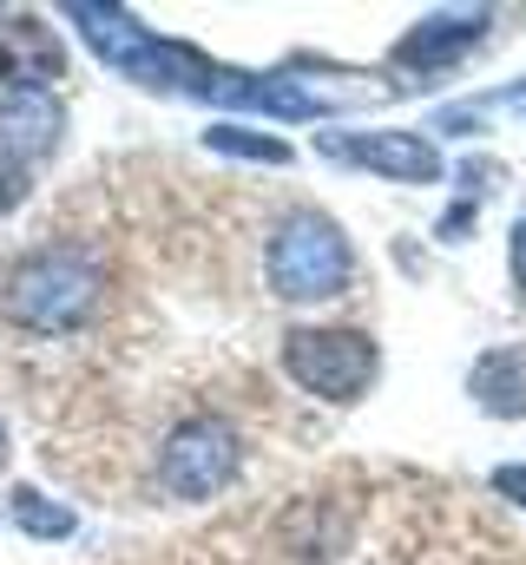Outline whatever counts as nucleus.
Returning <instances> with one entry per match:
<instances>
[{
  "label": "nucleus",
  "mask_w": 526,
  "mask_h": 565,
  "mask_svg": "<svg viewBox=\"0 0 526 565\" xmlns=\"http://www.w3.org/2000/svg\"><path fill=\"white\" fill-rule=\"evenodd\" d=\"M66 20L86 33V46L106 60V66H119L126 79L138 86H151V93H211V79H218V66L198 53V46H185V40H158L151 26H138L126 7H106V0H73L66 7Z\"/></svg>",
  "instance_id": "obj_1"
},
{
  "label": "nucleus",
  "mask_w": 526,
  "mask_h": 565,
  "mask_svg": "<svg viewBox=\"0 0 526 565\" xmlns=\"http://www.w3.org/2000/svg\"><path fill=\"white\" fill-rule=\"evenodd\" d=\"M0 309L20 322V329H40V335H66L80 329L93 309H99V264L73 244H46V250H27L7 289H0Z\"/></svg>",
  "instance_id": "obj_2"
},
{
  "label": "nucleus",
  "mask_w": 526,
  "mask_h": 565,
  "mask_svg": "<svg viewBox=\"0 0 526 565\" xmlns=\"http://www.w3.org/2000/svg\"><path fill=\"white\" fill-rule=\"evenodd\" d=\"M263 277L283 302H329L356 277V250L329 211H290L263 244Z\"/></svg>",
  "instance_id": "obj_3"
},
{
  "label": "nucleus",
  "mask_w": 526,
  "mask_h": 565,
  "mask_svg": "<svg viewBox=\"0 0 526 565\" xmlns=\"http://www.w3.org/2000/svg\"><path fill=\"white\" fill-rule=\"evenodd\" d=\"M283 369L296 388L323 395V402H356L369 395L382 355L362 329H290L283 335Z\"/></svg>",
  "instance_id": "obj_4"
},
{
  "label": "nucleus",
  "mask_w": 526,
  "mask_h": 565,
  "mask_svg": "<svg viewBox=\"0 0 526 565\" xmlns=\"http://www.w3.org/2000/svg\"><path fill=\"white\" fill-rule=\"evenodd\" d=\"M238 467H244V434L224 422V415H191V422L171 427L165 447H158V480L178 500L224 493L238 480Z\"/></svg>",
  "instance_id": "obj_5"
},
{
  "label": "nucleus",
  "mask_w": 526,
  "mask_h": 565,
  "mask_svg": "<svg viewBox=\"0 0 526 565\" xmlns=\"http://www.w3.org/2000/svg\"><path fill=\"white\" fill-rule=\"evenodd\" d=\"M323 151L362 171H382L394 184H434L441 178V151L421 132H323Z\"/></svg>",
  "instance_id": "obj_6"
},
{
  "label": "nucleus",
  "mask_w": 526,
  "mask_h": 565,
  "mask_svg": "<svg viewBox=\"0 0 526 565\" xmlns=\"http://www.w3.org/2000/svg\"><path fill=\"white\" fill-rule=\"evenodd\" d=\"M66 73V46L40 13H7L0 20V86L7 93H46Z\"/></svg>",
  "instance_id": "obj_7"
},
{
  "label": "nucleus",
  "mask_w": 526,
  "mask_h": 565,
  "mask_svg": "<svg viewBox=\"0 0 526 565\" xmlns=\"http://www.w3.org/2000/svg\"><path fill=\"white\" fill-rule=\"evenodd\" d=\"M481 33H487V13H481V7H467V13H428L421 26H408V33L394 40V66H408V73H441V66H454L461 53H474Z\"/></svg>",
  "instance_id": "obj_8"
},
{
  "label": "nucleus",
  "mask_w": 526,
  "mask_h": 565,
  "mask_svg": "<svg viewBox=\"0 0 526 565\" xmlns=\"http://www.w3.org/2000/svg\"><path fill=\"white\" fill-rule=\"evenodd\" d=\"M66 132V113L53 93H7L0 99V151L7 158H40Z\"/></svg>",
  "instance_id": "obj_9"
},
{
  "label": "nucleus",
  "mask_w": 526,
  "mask_h": 565,
  "mask_svg": "<svg viewBox=\"0 0 526 565\" xmlns=\"http://www.w3.org/2000/svg\"><path fill=\"white\" fill-rule=\"evenodd\" d=\"M467 395H474L487 415L520 422L526 415V349H494V355H481L474 375H467Z\"/></svg>",
  "instance_id": "obj_10"
},
{
  "label": "nucleus",
  "mask_w": 526,
  "mask_h": 565,
  "mask_svg": "<svg viewBox=\"0 0 526 565\" xmlns=\"http://www.w3.org/2000/svg\"><path fill=\"white\" fill-rule=\"evenodd\" d=\"M7 513H13V526H20V533H33V540H66V533L80 526V520H73L66 507H53L40 487H13Z\"/></svg>",
  "instance_id": "obj_11"
},
{
  "label": "nucleus",
  "mask_w": 526,
  "mask_h": 565,
  "mask_svg": "<svg viewBox=\"0 0 526 565\" xmlns=\"http://www.w3.org/2000/svg\"><path fill=\"white\" fill-rule=\"evenodd\" d=\"M204 145L211 151H231V158H257V164H290V145L263 139V132H244V126H211Z\"/></svg>",
  "instance_id": "obj_12"
},
{
  "label": "nucleus",
  "mask_w": 526,
  "mask_h": 565,
  "mask_svg": "<svg viewBox=\"0 0 526 565\" xmlns=\"http://www.w3.org/2000/svg\"><path fill=\"white\" fill-rule=\"evenodd\" d=\"M20 198H27V164L0 151V217H7V211H13Z\"/></svg>",
  "instance_id": "obj_13"
},
{
  "label": "nucleus",
  "mask_w": 526,
  "mask_h": 565,
  "mask_svg": "<svg viewBox=\"0 0 526 565\" xmlns=\"http://www.w3.org/2000/svg\"><path fill=\"white\" fill-rule=\"evenodd\" d=\"M494 493H507V500L526 507V467H494Z\"/></svg>",
  "instance_id": "obj_14"
},
{
  "label": "nucleus",
  "mask_w": 526,
  "mask_h": 565,
  "mask_svg": "<svg viewBox=\"0 0 526 565\" xmlns=\"http://www.w3.org/2000/svg\"><path fill=\"white\" fill-rule=\"evenodd\" d=\"M507 257H514V289L526 296V211H520V224H514V250Z\"/></svg>",
  "instance_id": "obj_15"
},
{
  "label": "nucleus",
  "mask_w": 526,
  "mask_h": 565,
  "mask_svg": "<svg viewBox=\"0 0 526 565\" xmlns=\"http://www.w3.org/2000/svg\"><path fill=\"white\" fill-rule=\"evenodd\" d=\"M0 460H7V427H0Z\"/></svg>",
  "instance_id": "obj_16"
}]
</instances>
